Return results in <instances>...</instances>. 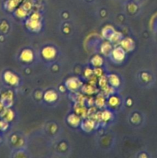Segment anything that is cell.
I'll use <instances>...</instances> for the list:
<instances>
[{
	"mask_svg": "<svg viewBox=\"0 0 157 158\" xmlns=\"http://www.w3.org/2000/svg\"><path fill=\"white\" fill-rule=\"evenodd\" d=\"M4 79L10 85H16L18 82V77L11 72H6L4 74Z\"/></svg>",
	"mask_w": 157,
	"mask_h": 158,
	"instance_id": "1",
	"label": "cell"
},
{
	"mask_svg": "<svg viewBox=\"0 0 157 158\" xmlns=\"http://www.w3.org/2000/svg\"><path fill=\"white\" fill-rule=\"evenodd\" d=\"M1 102L2 105L5 106H10L12 104V95H10V93H5L1 97Z\"/></svg>",
	"mask_w": 157,
	"mask_h": 158,
	"instance_id": "2",
	"label": "cell"
},
{
	"mask_svg": "<svg viewBox=\"0 0 157 158\" xmlns=\"http://www.w3.org/2000/svg\"><path fill=\"white\" fill-rule=\"evenodd\" d=\"M113 55H114V57L118 60H122L124 57V52L122 51V49L117 48L113 52Z\"/></svg>",
	"mask_w": 157,
	"mask_h": 158,
	"instance_id": "3",
	"label": "cell"
},
{
	"mask_svg": "<svg viewBox=\"0 0 157 158\" xmlns=\"http://www.w3.org/2000/svg\"><path fill=\"white\" fill-rule=\"evenodd\" d=\"M21 58H22L23 60H24V61H29V60H32V53H31V51L25 50L24 52H23L22 56H21Z\"/></svg>",
	"mask_w": 157,
	"mask_h": 158,
	"instance_id": "4",
	"label": "cell"
},
{
	"mask_svg": "<svg viewBox=\"0 0 157 158\" xmlns=\"http://www.w3.org/2000/svg\"><path fill=\"white\" fill-rule=\"evenodd\" d=\"M2 117L5 121H9L12 118V114L10 110H5L2 113Z\"/></svg>",
	"mask_w": 157,
	"mask_h": 158,
	"instance_id": "5",
	"label": "cell"
},
{
	"mask_svg": "<svg viewBox=\"0 0 157 158\" xmlns=\"http://www.w3.org/2000/svg\"><path fill=\"white\" fill-rule=\"evenodd\" d=\"M46 96H48H48L45 97L46 100L52 101V100H55V98H56V97H53V96H56V95H55V93H53V92H52V91H49V92H48V93H46Z\"/></svg>",
	"mask_w": 157,
	"mask_h": 158,
	"instance_id": "6",
	"label": "cell"
},
{
	"mask_svg": "<svg viewBox=\"0 0 157 158\" xmlns=\"http://www.w3.org/2000/svg\"><path fill=\"white\" fill-rule=\"evenodd\" d=\"M2 103H0V110H2Z\"/></svg>",
	"mask_w": 157,
	"mask_h": 158,
	"instance_id": "7",
	"label": "cell"
}]
</instances>
